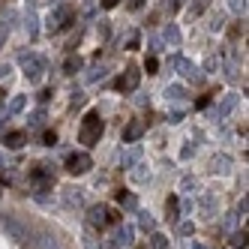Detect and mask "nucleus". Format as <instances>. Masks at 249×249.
<instances>
[{
    "instance_id": "f257e3e1",
    "label": "nucleus",
    "mask_w": 249,
    "mask_h": 249,
    "mask_svg": "<svg viewBox=\"0 0 249 249\" xmlns=\"http://www.w3.org/2000/svg\"><path fill=\"white\" fill-rule=\"evenodd\" d=\"M102 117L96 114V111H87V117H84V123H81V129H78V141L81 144H87V147H93L96 141L102 138Z\"/></svg>"
},
{
    "instance_id": "f03ea898",
    "label": "nucleus",
    "mask_w": 249,
    "mask_h": 249,
    "mask_svg": "<svg viewBox=\"0 0 249 249\" xmlns=\"http://www.w3.org/2000/svg\"><path fill=\"white\" fill-rule=\"evenodd\" d=\"M21 66H24V75L30 84H39L45 75V60L39 54H21Z\"/></svg>"
},
{
    "instance_id": "7ed1b4c3",
    "label": "nucleus",
    "mask_w": 249,
    "mask_h": 249,
    "mask_svg": "<svg viewBox=\"0 0 249 249\" xmlns=\"http://www.w3.org/2000/svg\"><path fill=\"white\" fill-rule=\"evenodd\" d=\"M69 18H72V6H69V3H60V6H54V9L48 12L45 27H48L51 33H57V30H63V27L69 24Z\"/></svg>"
},
{
    "instance_id": "20e7f679",
    "label": "nucleus",
    "mask_w": 249,
    "mask_h": 249,
    "mask_svg": "<svg viewBox=\"0 0 249 249\" xmlns=\"http://www.w3.org/2000/svg\"><path fill=\"white\" fill-rule=\"evenodd\" d=\"M30 183L36 192H51V186H54V174H51V168L45 165H36L30 171Z\"/></svg>"
},
{
    "instance_id": "39448f33",
    "label": "nucleus",
    "mask_w": 249,
    "mask_h": 249,
    "mask_svg": "<svg viewBox=\"0 0 249 249\" xmlns=\"http://www.w3.org/2000/svg\"><path fill=\"white\" fill-rule=\"evenodd\" d=\"M90 168H93L90 153H69L66 156V171L69 174H84V171H90Z\"/></svg>"
},
{
    "instance_id": "423d86ee",
    "label": "nucleus",
    "mask_w": 249,
    "mask_h": 249,
    "mask_svg": "<svg viewBox=\"0 0 249 249\" xmlns=\"http://www.w3.org/2000/svg\"><path fill=\"white\" fill-rule=\"evenodd\" d=\"M138 81H141V72L135 66H126V72H123L120 78H117V90H123V93H132L135 87H138Z\"/></svg>"
},
{
    "instance_id": "0eeeda50",
    "label": "nucleus",
    "mask_w": 249,
    "mask_h": 249,
    "mask_svg": "<svg viewBox=\"0 0 249 249\" xmlns=\"http://www.w3.org/2000/svg\"><path fill=\"white\" fill-rule=\"evenodd\" d=\"M168 66H171V69H180L189 81H201V72H198V69H195L189 60H183V57H168Z\"/></svg>"
},
{
    "instance_id": "6e6552de",
    "label": "nucleus",
    "mask_w": 249,
    "mask_h": 249,
    "mask_svg": "<svg viewBox=\"0 0 249 249\" xmlns=\"http://www.w3.org/2000/svg\"><path fill=\"white\" fill-rule=\"evenodd\" d=\"M105 210H108V207H90V210H87V225H90V228H105V225H108V219H105Z\"/></svg>"
},
{
    "instance_id": "1a4fd4ad",
    "label": "nucleus",
    "mask_w": 249,
    "mask_h": 249,
    "mask_svg": "<svg viewBox=\"0 0 249 249\" xmlns=\"http://www.w3.org/2000/svg\"><path fill=\"white\" fill-rule=\"evenodd\" d=\"M141 135H144V123H141V120H132V123H126V129H123V141H126V144L138 141Z\"/></svg>"
},
{
    "instance_id": "9d476101",
    "label": "nucleus",
    "mask_w": 249,
    "mask_h": 249,
    "mask_svg": "<svg viewBox=\"0 0 249 249\" xmlns=\"http://www.w3.org/2000/svg\"><path fill=\"white\" fill-rule=\"evenodd\" d=\"M138 159H141V147H129V150H123V153H120V168H132Z\"/></svg>"
},
{
    "instance_id": "9b49d317",
    "label": "nucleus",
    "mask_w": 249,
    "mask_h": 249,
    "mask_svg": "<svg viewBox=\"0 0 249 249\" xmlns=\"http://www.w3.org/2000/svg\"><path fill=\"white\" fill-rule=\"evenodd\" d=\"M63 201H66L69 207H81V204H84V195H81V189L69 186V189H63Z\"/></svg>"
},
{
    "instance_id": "f8f14e48",
    "label": "nucleus",
    "mask_w": 249,
    "mask_h": 249,
    "mask_svg": "<svg viewBox=\"0 0 249 249\" xmlns=\"http://www.w3.org/2000/svg\"><path fill=\"white\" fill-rule=\"evenodd\" d=\"M210 171H213V174H228V171H231V159H228V156H213Z\"/></svg>"
},
{
    "instance_id": "ddd939ff",
    "label": "nucleus",
    "mask_w": 249,
    "mask_h": 249,
    "mask_svg": "<svg viewBox=\"0 0 249 249\" xmlns=\"http://www.w3.org/2000/svg\"><path fill=\"white\" fill-rule=\"evenodd\" d=\"M114 243H117V246H129V243H132V228H129V225H120V228L114 231Z\"/></svg>"
},
{
    "instance_id": "4468645a",
    "label": "nucleus",
    "mask_w": 249,
    "mask_h": 249,
    "mask_svg": "<svg viewBox=\"0 0 249 249\" xmlns=\"http://www.w3.org/2000/svg\"><path fill=\"white\" fill-rule=\"evenodd\" d=\"M24 144H27V132H9V135H6V147L18 150V147H24Z\"/></svg>"
},
{
    "instance_id": "2eb2a0df",
    "label": "nucleus",
    "mask_w": 249,
    "mask_h": 249,
    "mask_svg": "<svg viewBox=\"0 0 249 249\" xmlns=\"http://www.w3.org/2000/svg\"><path fill=\"white\" fill-rule=\"evenodd\" d=\"M78 69H81V57H78V54H69V57L63 60V72H66V75H75Z\"/></svg>"
},
{
    "instance_id": "dca6fc26",
    "label": "nucleus",
    "mask_w": 249,
    "mask_h": 249,
    "mask_svg": "<svg viewBox=\"0 0 249 249\" xmlns=\"http://www.w3.org/2000/svg\"><path fill=\"white\" fill-rule=\"evenodd\" d=\"M165 99H168V102L183 99V87H180V84H168V87H165Z\"/></svg>"
},
{
    "instance_id": "f3484780",
    "label": "nucleus",
    "mask_w": 249,
    "mask_h": 249,
    "mask_svg": "<svg viewBox=\"0 0 249 249\" xmlns=\"http://www.w3.org/2000/svg\"><path fill=\"white\" fill-rule=\"evenodd\" d=\"M234 105H237V96H225V99H222V105L216 108V117H225L231 108H234Z\"/></svg>"
},
{
    "instance_id": "a211bd4d",
    "label": "nucleus",
    "mask_w": 249,
    "mask_h": 249,
    "mask_svg": "<svg viewBox=\"0 0 249 249\" xmlns=\"http://www.w3.org/2000/svg\"><path fill=\"white\" fill-rule=\"evenodd\" d=\"M132 168H135V171H132V180H135V183H147V180H150V171H147L144 165H132Z\"/></svg>"
},
{
    "instance_id": "6ab92c4d",
    "label": "nucleus",
    "mask_w": 249,
    "mask_h": 249,
    "mask_svg": "<svg viewBox=\"0 0 249 249\" xmlns=\"http://www.w3.org/2000/svg\"><path fill=\"white\" fill-rule=\"evenodd\" d=\"M117 201L126 207V210H135L138 207V201H135V195H129V192H117Z\"/></svg>"
},
{
    "instance_id": "aec40b11",
    "label": "nucleus",
    "mask_w": 249,
    "mask_h": 249,
    "mask_svg": "<svg viewBox=\"0 0 249 249\" xmlns=\"http://www.w3.org/2000/svg\"><path fill=\"white\" fill-rule=\"evenodd\" d=\"M27 36H30V39L39 36V30H36V15H33V9H27Z\"/></svg>"
},
{
    "instance_id": "412c9836",
    "label": "nucleus",
    "mask_w": 249,
    "mask_h": 249,
    "mask_svg": "<svg viewBox=\"0 0 249 249\" xmlns=\"http://www.w3.org/2000/svg\"><path fill=\"white\" fill-rule=\"evenodd\" d=\"M198 204H201V216L210 219V216H213V198H210V195H201V201H198Z\"/></svg>"
},
{
    "instance_id": "4be33fe9",
    "label": "nucleus",
    "mask_w": 249,
    "mask_h": 249,
    "mask_svg": "<svg viewBox=\"0 0 249 249\" xmlns=\"http://www.w3.org/2000/svg\"><path fill=\"white\" fill-rule=\"evenodd\" d=\"M24 108V96H12L9 99V108H6V114H18Z\"/></svg>"
},
{
    "instance_id": "5701e85b",
    "label": "nucleus",
    "mask_w": 249,
    "mask_h": 249,
    "mask_svg": "<svg viewBox=\"0 0 249 249\" xmlns=\"http://www.w3.org/2000/svg\"><path fill=\"white\" fill-rule=\"evenodd\" d=\"M36 246H39V249H60V243H57L54 237H51V234H42Z\"/></svg>"
},
{
    "instance_id": "b1692460",
    "label": "nucleus",
    "mask_w": 249,
    "mask_h": 249,
    "mask_svg": "<svg viewBox=\"0 0 249 249\" xmlns=\"http://www.w3.org/2000/svg\"><path fill=\"white\" fill-rule=\"evenodd\" d=\"M138 222H141V228H144V231H156V219L150 216V213H141Z\"/></svg>"
},
{
    "instance_id": "393cba45",
    "label": "nucleus",
    "mask_w": 249,
    "mask_h": 249,
    "mask_svg": "<svg viewBox=\"0 0 249 249\" xmlns=\"http://www.w3.org/2000/svg\"><path fill=\"white\" fill-rule=\"evenodd\" d=\"M9 21H12V15H6V18L0 21V48H3V42H6V36H9Z\"/></svg>"
},
{
    "instance_id": "a878e982",
    "label": "nucleus",
    "mask_w": 249,
    "mask_h": 249,
    "mask_svg": "<svg viewBox=\"0 0 249 249\" xmlns=\"http://www.w3.org/2000/svg\"><path fill=\"white\" fill-rule=\"evenodd\" d=\"M165 210H168V219H177V213H180V204H177V198H168V201H165Z\"/></svg>"
},
{
    "instance_id": "bb28decb",
    "label": "nucleus",
    "mask_w": 249,
    "mask_h": 249,
    "mask_svg": "<svg viewBox=\"0 0 249 249\" xmlns=\"http://www.w3.org/2000/svg\"><path fill=\"white\" fill-rule=\"evenodd\" d=\"M165 39H168L171 45L180 42V33H177V27H174V24H168V27H165Z\"/></svg>"
},
{
    "instance_id": "cd10ccee",
    "label": "nucleus",
    "mask_w": 249,
    "mask_h": 249,
    "mask_svg": "<svg viewBox=\"0 0 249 249\" xmlns=\"http://www.w3.org/2000/svg\"><path fill=\"white\" fill-rule=\"evenodd\" d=\"M231 243H234L237 249H240V246L246 249V228H243V231H237V234H234V237H231Z\"/></svg>"
},
{
    "instance_id": "c85d7f7f",
    "label": "nucleus",
    "mask_w": 249,
    "mask_h": 249,
    "mask_svg": "<svg viewBox=\"0 0 249 249\" xmlns=\"http://www.w3.org/2000/svg\"><path fill=\"white\" fill-rule=\"evenodd\" d=\"M150 243H153V249H165V246H168V240H165L162 234H153V237H150Z\"/></svg>"
},
{
    "instance_id": "c756f323",
    "label": "nucleus",
    "mask_w": 249,
    "mask_h": 249,
    "mask_svg": "<svg viewBox=\"0 0 249 249\" xmlns=\"http://www.w3.org/2000/svg\"><path fill=\"white\" fill-rule=\"evenodd\" d=\"M156 66H159V63H156V57H147V63H144V69H147V75H153V72H156Z\"/></svg>"
},
{
    "instance_id": "7c9ffc66",
    "label": "nucleus",
    "mask_w": 249,
    "mask_h": 249,
    "mask_svg": "<svg viewBox=\"0 0 249 249\" xmlns=\"http://www.w3.org/2000/svg\"><path fill=\"white\" fill-rule=\"evenodd\" d=\"M42 120H45V114H42V111H36V114L30 117V126H42Z\"/></svg>"
},
{
    "instance_id": "2f4dec72",
    "label": "nucleus",
    "mask_w": 249,
    "mask_h": 249,
    "mask_svg": "<svg viewBox=\"0 0 249 249\" xmlns=\"http://www.w3.org/2000/svg\"><path fill=\"white\" fill-rule=\"evenodd\" d=\"M231 9H234V12H246V0H231Z\"/></svg>"
},
{
    "instance_id": "473e14b6",
    "label": "nucleus",
    "mask_w": 249,
    "mask_h": 249,
    "mask_svg": "<svg viewBox=\"0 0 249 249\" xmlns=\"http://www.w3.org/2000/svg\"><path fill=\"white\" fill-rule=\"evenodd\" d=\"M42 141H45V144H54L57 135H54V132H45V135H42Z\"/></svg>"
},
{
    "instance_id": "72a5a7b5",
    "label": "nucleus",
    "mask_w": 249,
    "mask_h": 249,
    "mask_svg": "<svg viewBox=\"0 0 249 249\" xmlns=\"http://www.w3.org/2000/svg\"><path fill=\"white\" fill-rule=\"evenodd\" d=\"M144 6V0H129V9H141Z\"/></svg>"
},
{
    "instance_id": "f704fd0d",
    "label": "nucleus",
    "mask_w": 249,
    "mask_h": 249,
    "mask_svg": "<svg viewBox=\"0 0 249 249\" xmlns=\"http://www.w3.org/2000/svg\"><path fill=\"white\" fill-rule=\"evenodd\" d=\"M117 3H120V0H102V6H105V9H111V6H117Z\"/></svg>"
},
{
    "instance_id": "c9c22d12",
    "label": "nucleus",
    "mask_w": 249,
    "mask_h": 249,
    "mask_svg": "<svg viewBox=\"0 0 249 249\" xmlns=\"http://www.w3.org/2000/svg\"><path fill=\"white\" fill-rule=\"evenodd\" d=\"M192 249H207V246H201V243H195V246H192Z\"/></svg>"
},
{
    "instance_id": "e433bc0d",
    "label": "nucleus",
    "mask_w": 249,
    "mask_h": 249,
    "mask_svg": "<svg viewBox=\"0 0 249 249\" xmlns=\"http://www.w3.org/2000/svg\"><path fill=\"white\" fill-rule=\"evenodd\" d=\"M48 3H51V0H48Z\"/></svg>"
}]
</instances>
